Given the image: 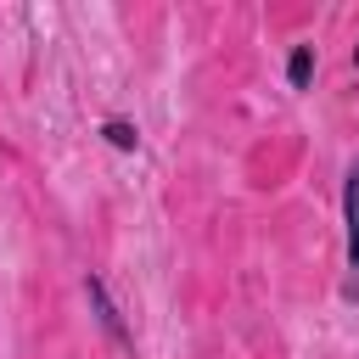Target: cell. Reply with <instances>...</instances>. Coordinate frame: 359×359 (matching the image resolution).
Instances as JSON below:
<instances>
[{
    "label": "cell",
    "mask_w": 359,
    "mask_h": 359,
    "mask_svg": "<svg viewBox=\"0 0 359 359\" xmlns=\"http://www.w3.org/2000/svg\"><path fill=\"white\" fill-rule=\"evenodd\" d=\"M342 213H348V297H359V163L348 168V191H342Z\"/></svg>",
    "instance_id": "6da1fadb"
},
{
    "label": "cell",
    "mask_w": 359,
    "mask_h": 359,
    "mask_svg": "<svg viewBox=\"0 0 359 359\" xmlns=\"http://www.w3.org/2000/svg\"><path fill=\"white\" fill-rule=\"evenodd\" d=\"M84 292H90V309H95V314H101V325H107V337H112V342H123V348H129V342H135V337H129V331H123V314H118V303H112V297H107V286H101V280H95V275H90V280H84Z\"/></svg>",
    "instance_id": "7a4b0ae2"
},
{
    "label": "cell",
    "mask_w": 359,
    "mask_h": 359,
    "mask_svg": "<svg viewBox=\"0 0 359 359\" xmlns=\"http://www.w3.org/2000/svg\"><path fill=\"white\" fill-rule=\"evenodd\" d=\"M309 73H314V45H297V50H292V62H286L292 90H303V84H309Z\"/></svg>",
    "instance_id": "3957f363"
},
{
    "label": "cell",
    "mask_w": 359,
    "mask_h": 359,
    "mask_svg": "<svg viewBox=\"0 0 359 359\" xmlns=\"http://www.w3.org/2000/svg\"><path fill=\"white\" fill-rule=\"evenodd\" d=\"M101 135H107V140H112L118 151H135V146H140V135H135V123H123V118H107V129H101Z\"/></svg>",
    "instance_id": "277c9868"
},
{
    "label": "cell",
    "mask_w": 359,
    "mask_h": 359,
    "mask_svg": "<svg viewBox=\"0 0 359 359\" xmlns=\"http://www.w3.org/2000/svg\"><path fill=\"white\" fill-rule=\"evenodd\" d=\"M353 62H359V45H353Z\"/></svg>",
    "instance_id": "5b68a950"
}]
</instances>
